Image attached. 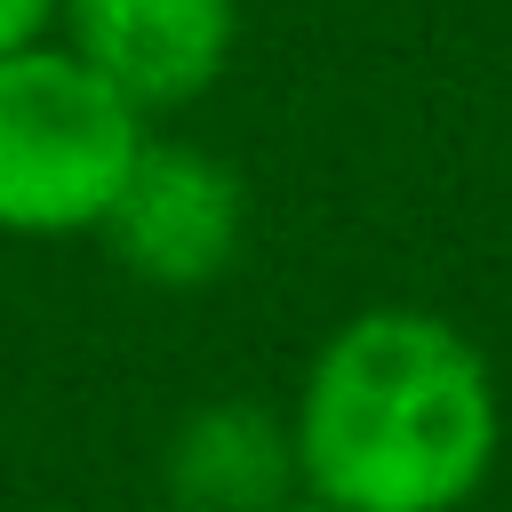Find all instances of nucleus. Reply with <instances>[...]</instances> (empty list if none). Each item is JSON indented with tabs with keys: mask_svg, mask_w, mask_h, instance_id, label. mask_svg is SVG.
Wrapping results in <instances>:
<instances>
[{
	"mask_svg": "<svg viewBox=\"0 0 512 512\" xmlns=\"http://www.w3.org/2000/svg\"><path fill=\"white\" fill-rule=\"evenodd\" d=\"M160 488L176 512H272L288 504L296 480V432L288 408L224 392L176 416V432L160 440Z\"/></svg>",
	"mask_w": 512,
	"mask_h": 512,
	"instance_id": "5",
	"label": "nucleus"
},
{
	"mask_svg": "<svg viewBox=\"0 0 512 512\" xmlns=\"http://www.w3.org/2000/svg\"><path fill=\"white\" fill-rule=\"evenodd\" d=\"M288 432L304 496L336 512H464L496 472L504 392L456 320L368 304L304 360Z\"/></svg>",
	"mask_w": 512,
	"mask_h": 512,
	"instance_id": "1",
	"label": "nucleus"
},
{
	"mask_svg": "<svg viewBox=\"0 0 512 512\" xmlns=\"http://www.w3.org/2000/svg\"><path fill=\"white\" fill-rule=\"evenodd\" d=\"M56 32L152 120L200 104L224 80L240 48V0H56Z\"/></svg>",
	"mask_w": 512,
	"mask_h": 512,
	"instance_id": "4",
	"label": "nucleus"
},
{
	"mask_svg": "<svg viewBox=\"0 0 512 512\" xmlns=\"http://www.w3.org/2000/svg\"><path fill=\"white\" fill-rule=\"evenodd\" d=\"M272 512H336V504H320V496H304V488H296V496H288V504H272Z\"/></svg>",
	"mask_w": 512,
	"mask_h": 512,
	"instance_id": "7",
	"label": "nucleus"
},
{
	"mask_svg": "<svg viewBox=\"0 0 512 512\" xmlns=\"http://www.w3.org/2000/svg\"><path fill=\"white\" fill-rule=\"evenodd\" d=\"M48 24H56V0H0V56L24 40H48Z\"/></svg>",
	"mask_w": 512,
	"mask_h": 512,
	"instance_id": "6",
	"label": "nucleus"
},
{
	"mask_svg": "<svg viewBox=\"0 0 512 512\" xmlns=\"http://www.w3.org/2000/svg\"><path fill=\"white\" fill-rule=\"evenodd\" d=\"M96 240L112 248V264L160 296H192V288H216L232 264H240V240H248V192H240V168L216 160L208 144H184V136H144Z\"/></svg>",
	"mask_w": 512,
	"mask_h": 512,
	"instance_id": "3",
	"label": "nucleus"
},
{
	"mask_svg": "<svg viewBox=\"0 0 512 512\" xmlns=\"http://www.w3.org/2000/svg\"><path fill=\"white\" fill-rule=\"evenodd\" d=\"M144 112L96 80L64 40H24L0 56V232L72 240L96 232L136 144Z\"/></svg>",
	"mask_w": 512,
	"mask_h": 512,
	"instance_id": "2",
	"label": "nucleus"
}]
</instances>
